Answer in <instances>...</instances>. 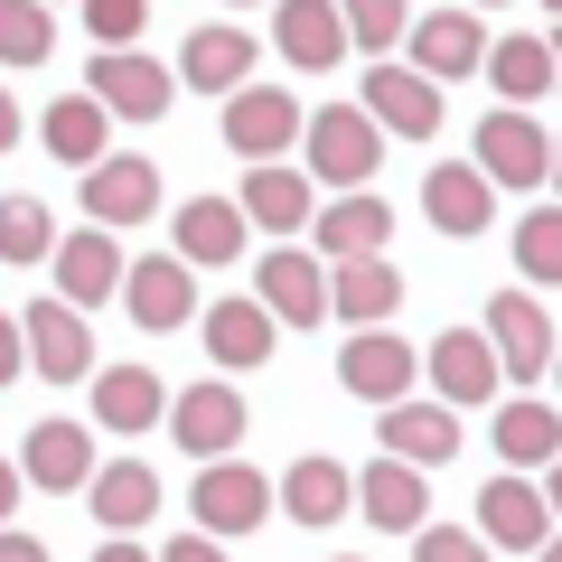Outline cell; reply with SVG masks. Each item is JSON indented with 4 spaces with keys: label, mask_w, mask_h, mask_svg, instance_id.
<instances>
[{
    "label": "cell",
    "mask_w": 562,
    "mask_h": 562,
    "mask_svg": "<svg viewBox=\"0 0 562 562\" xmlns=\"http://www.w3.org/2000/svg\"><path fill=\"white\" fill-rule=\"evenodd\" d=\"M338 562H347V553H338Z\"/></svg>",
    "instance_id": "cell-52"
},
{
    "label": "cell",
    "mask_w": 562,
    "mask_h": 562,
    "mask_svg": "<svg viewBox=\"0 0 562 562\" xmlns=\"http://www.w3.org/2000/svg\"><path fill=\"white\" fill-rule=\"evenodd\" d=\"M487 441H497V460L506 469H553L562 460V413L553 403H497V413H487Z\"/></svg>",
    "instance_id": "cell-28"
},
{
    "label": "cell",
    "mask_w": 562,
    "mask_h": 562,
    "mask_svg": "<svg viewBox=\"0 0 562 562\" xmlns=\"http://www.w3.org/2000/svg\"><path fill=\"white\" fill-rule=\"evenodd\" d=\"M206 357L225 366V375H244V366H262L281 347V319L262 310V291H235V301H206Z\"/></svg>",
    "instance_id": "cell-19"
},
{
    "label": "cell",
    "mask_w": 562,
    "mask_h": 562,
    "mask_svg": "<svg viewBox=\"0 0 562 562\" xmlns=\"http://www.w3.org/2000/svg\"><path fill=\"white\" fill-rule=\"evenodd\" d=\"M272 506H281V487L262 479V469H244V460H206L198 487H188V516H198V535H254Z\"/></svg>",
    "instance_id": "cell-3"
},
{
    "label": "cell",
    "mask_w": 562,
    "mask_h": 562,
    "mask_svg": "<svg viewBox=\"0 0 562 562\" xmlns=\"http://www.w3.org/2000/svg\"><path fill=\"white\" fill-rule=\"evenodd\" d=\"M543 562H562V535H553V543H543Z\"/></svg>",
    "instance_id": "cell-45"
},
{
    "label": "cell",
    "mask_w": 562,
    "mask_h": 562,
    "mask_svg": "<svg viewBox=\"0 0 562 562\" xmlns=\"http://www.w3.org/2000/svg\"><path fill=\"white\" fill-rule=\"evenodd\" d=\"M422 357H431V394H441L450 413H469V403H487V394L506 384V357H497L487 328H441Z\"/></svg>",
    "instance_id": "cell-8"
},
{
    "label": "cell",
    "mask_w": 562,
    "mask_h": 562,
    "mask_svg": "<svg viewBox=\"0 0 562 562\" xmlns=\"http://www.w3.org/2000/svg\"><path fill=\"white\" fill-rule=\"evenodd\" d=\"M543 10H562V0H543Z\"/></svg>",
    "instance_id": "cell-48"
},
{
    "label": "cell",
    "mask_w": 562,
    "mask_h": 562,
    "mask_svg": "<svg viewBox=\"0 0 562 562\" xmlns=\"http://www.w3.org/2000/svg\"><path fill=\"white\" fill-rule=\"evenodd\" d=\"M85 94H94L113 122H160L169 94H179V66L140 57V47H94V66H85Z\"/></svg>",
    "instance_id": "cell-2"
},
{
    "label": "cell",
    "mask_w": 562,
    "mask_h": 562,
    "mask_svg": "<svg viewBox=\"0 0 562 562\" xmlns=\"http://www.w3.org/2000/svg\"><path fill=\"white\" fill-rule=\"evenodd\" d=\"M0 562H47V543H38V535H20V525H10V535H0Z\"/></svg>",
    "instance_id": "cell-42"
},
{
    "label": "cell",
    "mask_w": 562,
    "mask_h": 562,
    "mask_svg": "<svg viewBox=\"0 0 562 562\" xmlns=\"http://www.w3.org/2000/svg\"><path fill=\"white\" fill-rule=\"evenodd\" d=\"M487 85H497L506 103H543V94L562 85L553 38H497V47H487Z\"/></svg>",
    "instance_id": "cell-34"
},
{
    "label": "cell",
    "mask_w": 562,
    "mask_h": 562,
    "mask_svg": "<svg viewBox=\"0 0 562 562\" xmlns=\"http://www.w3.org/2000/svg\"><path fill=\"white\" fill-rule=\"evenodd\" d=\"M357 103L384 122V132H403V140H431V132H441V113H450V103H441V76H422V66H394V57L366 76V94H357Z\"/></svg>",
    "instance_id": "cell-13"
},
{
    "label": "cell",
    "mask_w": 562,
    "mask_h": 562,
    "mask_svg": "<svg viewBox=\"0 0 562 562\" xmlns=\"http://www.w3.org/2000/svg\"><path fill=\"white\" fill-rule=\"evenodd\" d=\"M169 384L150 375V366H103L94 375V422L103 431H150V422H169Z\"/></svg>",
    "instance_id": "cell-29"
},
{
    "label": "cell",
    "mask_w": 562,
    "mask_h": 562,
    "mask_svg": "<svg viewBox=\"0 0 562 562\" xmlns=\"http://www.w3.org/2000/svg\"><path fill=\"white\" fill-rule=\"evenodd\" d=\"M310 235H319V254H328V262H375L384 244H394V206L357 188V198H328Z\"/></svg>",
    "instance_id": "cell-25"
},
{
    "label": "cell",
    "mask_w": 562,
    "mask_h": 562,
    "mask_svg": "<svg viewBox=\"0 0 562 562\" xmlns=\"http://www.w3.org/2000/svg\"><path fill=\"white\" fill-rule=\"evenodd\" d=\"M553 188H562V140H553Z\"/></svg>",
    "instance_id": "cell-46"
},
{
    "label": "cell",
    "mask_w": 562,
    "mask_h": 562,
    "mask_svg": "<svg viewBox=\"0 0 562 562\" xmlns=\"http://www.w3.org/2000/svg\"><path fill=\"white\" fill-rule=\"evenodd\" d=\"M47 47H57V29H47V0H0V57H10V66H38Z\"/></svg>",
    "instance_id": "cell-37"
},
{
    "label": "cell",
    "mask_w": 562,
    "mask_h": 562,
    "mask_svg": "<svg viewBox=\"0 0 562 562\" xmlns=\"http://www.w3.org/2000/svg\"><path fill=\"white\" fill-rule=\"evenodd\" d=\"M85 506H94L103 535H132V525H150V506H160V479H150L140 460H113V469H94Z\"/></svg>",
    "instance_id": "cell-33"
},
{
    "label": "cell",
    "mask_w": 562,
    "mask_h": 562,
    "mask_svg": "<svg viewBox=\"0 0 562 562\" xmlns=\"http://www.w3.org/2000/svg\"><path fill=\"white\" fill-rule=\"evenodd\" d=\"M122 281H132V254L113 244V225H85V235H66V244H57V301L103 310Z\"/></svg>",
    "instance_id": "cell-17"
},
{
    "label": "cell",
    "mask_w": 562,
    "mask_h": 562,
    "mask_svg": "<svg viewBox=\"0 0 562 562\" xmlns=\"http://www.w3.org/2000/svg\"><path fill=\"white\" fill-rule=\"evenodd\" d=\"M225 140L262 169V160H281L291 140H310V113L281 94V85H244V94H225Z\"/></svg>",
    "instance_id": "cell-10"
},
{
    "label": "cell",
    "mask_w": 562,
    "mask_h": 562,
    "mask_svg": "<svg viewBox=\"0 0 562 562\" xmlns=\"http://www.w3.org/2000/svg\"><path fill=\"white\" fill-rule=\"evenodd\" d=\"M347 506H357V469H338L328 450H310V460L281 469V516L291 525H338Z\"/></svg>",
    "instance_id": "cell-27"
},
{
    "label": "cell",
    "mask_w": 562,
    "mask_h": 562,
    "mask_svg": "<svg viewBox=\"0 0 562 562\" xmlns=\"http://www.w3.org/2000/svg\"><path fill=\"white\" fill-rule=\"evenodd\" d=\"M140 216H160V169L150 160H132V150H122V160H94L85 169V225H140Z\"/></svg>",
    "instance_id": "cell-20"
},
{
    "label": "cell",
    "mask_w": 562,
    "mask_h": 562,
    "mask_svg": "<svg viewBox=\"0 0 562 562\" xmlns=\"http://www.w3.org/2000/svg\"><path fill=\"white\" fill-rule=\"evenodd\" d=\"M338 10H347V29H357V47H375V57H384V47H403V38H413V20H403V0H338Z\"/></svg>",
    "instance_id": "cell-38"
},
{
    "label": "cell",
    "mask_w": 562,
    "mask_h": 562,
    "mask_svg": "<svg viewBox=\"0 0 562 562\" xmlns=\"http://www.w3.org/2000/svg\"><path fill=\"white\" fill-rule=\"evenodd\" d=\"M254 57H262V38H244V29H188V47H179V85L188 94H244L254 85Z\"/></svg>",
    "instance_id": "cell-23"
},
{
    "label": "cell",
    "mask_w": 562,
    "mask_h": 562,
    "mask_svg": "<svg viewBox=\"0 0 562 562\" xmlns=\"http://www.w3.org/2000/svg\"><path fill=\"white\" fill-rule=\"evenodd\" d=\"M235 10H244V0H235Z\"/></svg>",
    "instance_id": "cell-50"
},
{
    "label": "cell",
    "mask_w": 562,
    "mask_h": 562,
    "mask_svg": "<svg viewBox=\"0 0 562 562\" xmlns=\"http://www.w3.org/2000/svg\"><path fill=\"white\" fill-rule=\"evenodd\" d=\"M85 29H94L103 47H132L140 29H150V0H85Z\"/></svg>",
    "instance_id": "cell-40"
},
{
    "label": "cell",
    "mask_w": 562,
    "mask_h": 562,
    "mask_svg": "<svg viewBox=\"0 0 562 562\" xmlns=\"http://www.w3.org/2000/svg\"><path fill=\"white\" fill-rule=\"evenodd\" d=\"M479 10H506V0H479Z\"/></svg>",
    "instance_id": "cell-47"
},
{
    "label": "cell",
    "mask_w": 562,
    "mask_h": 562,
    "mask_svg": "<svg viewBox=\"0 0 562 562\" xmlns=\"http://www.w3.org/2000/svg\"><path fill=\"white\" fill-rule=\"evenodd\" d=\"M244 422H254V413H244V403H235V384H188V394L169 403V441H179L188 460L206 469V460H235Z\"/></svg>",
    "instance_id": "cell-12"
},
{
    "label": "cell",
    "mask_w": 562,
    "mask_h": 562,
    "mask_svg": "<svg viewBox=\"0 0 562 562\" xmlns=\"http://www.w3.org/2000/svg\"><path fill=\"white\" fill-rule=\"evenodd\" d=\"M394 301H403V272L394 262H328V310L338 319H357V328H384L394 319Z\"/></svg>",
    "instance_id": "cell-31"
},
{
    "label": "cell",
    "mask_w": 562,
    "mask_h": 562,
    "mask_svg": "<svg viewBox=\"0 0 562 562\" xmlns=\"http://www.w3.org/2000/svg\"><path fill=\"white\" fill-rule=\"evenodd\" d=\"M0 254H10V262H57V225H47L38 198H10V206H0Z\"/></svg>",
    "instance_id": "cell-36"
},
{
    "label": "cell",
    "mask_w": 562,
    "mask_h": 562,
    "mask_svg": "<svg viewBox=\"0 0 562 562\" xmlns=\"http://www.w3.org/2000/svg\"><path fill=\"white\" fill-rule=\"evenodd\" d=\"M122 310H132V328H150V338L206 319V310H198V262H188V254H140L132 281H122Z\"/></svg>",
    "instance_id": "cell-4"
},
{
    "label": "cell",
    "mask_w": 562,
    "mask_h": 562,
    "mask_svg": "<svg viewBox=\"0 0 562 562\" xmlns=\"http://www.w3.org/2000/svg\"><path fill=\"white\" fill-rule=\"evenodd\" d=\"M272 47L301 66V76H328V66L357 47V29H347L338 0H272Z\"/></svg>",
    "instance_id": "cell-11"
},
{
    "label": "cell",
    "mask_w": 562,
    "mask_h": 562,
    "mask_svg": "<svg viewBox=\"0 0 562 562\" xmlns=\"http://www.w3.org/2000/svg\"><path fill=\"white\" fill-rule=\"evenodd\" d=\"M94 562H160V553H140L132 535H103V553H94Z\"/></svg>",
    "instance_id": "cell-43"
},
{
    "label": "cell",
    "mask_w": 562,
    "mask_h": 562,
    "mask_svg": "<svg viewBox=\"0 0 562 562\" xmlns=\"http://www.w3.org/2000/svg\"><path fill=\"white\" fill-rule=\"evenodd\" d=\"M487 338H497V357H506V375H516V384H535V375H553V366H562L553 319H543L535 291H497V301H487Z\"/></svg>",
    "instance_id": "cell-15"
},
{
    "label": "cell",
    "mask_w": 562,
    "mask_h": 562,
    "mask_svg": "<svg viewBox=\"0 0 562 562\" xmlns=\"http://www.w3.org/2000/svg\"><path fill=\"white\" fill-rule=\"evenodd\" d=\"M262 310H272L281 328H319L328 319V254L272 244V254H262Z\"/></svg>",
    "instance_id": "cell-16"
},
{
    "label": "cell",
    "mask_w": 562,
    "mask_h": 562,
    "mask_svg": "<svg viewBox=\"0 0 562 562\" xmlns=\"http://www.w3.org/2000/svg\"><path fill=\"white\" fill-rule=\"evenodd\" d=\"M553 57H562V38H553Z\"/></svg>",
    "instance_id": "cell-49"
},
{
    "label": "cell",
    "mask_w": 562,
    "mask_h": 562,
    "mask_svg": "<svg viewBox=\"0 0 562 562\" xmlns=\"http://www.w3.org/2000/svg\"><path fill=\"white\" fill-rule=\"evenodd\" d=\"M20 338H29V357H38L47 384H94V375H103L76 301H29V310H20Z\"/></svg>",
    "instance_id": "cell-9"
},
{
    "label": "cell",
    "mask_w": 562,
    "mask_h": 562,
    "mask_svg": "<svg viewBox=\"0 0 562 562\" xmlns=\"http://www.w3.org/2000/svg\"><path fill=\"white\" fill-rule=\"evenodd\" d=\"M310 169H281V160H262V169H244V216L262 225V235H301V225H319V198H310Z\"/></svg>",
    "instance_id": "cell-26"
},
{
    "label": "cell",
    "mask_w": 562,
    "mask_h": 562,
    "mask_svg": "<svg viewBox=\"0 0 562 562\" xmlns=\"http://www.w3.org/2000/svg\"><path fill=\"white\" fill-rule=\"evenodd\" d=\"M20 479L38 487V497H85V487H94V431H85V422H38L20 441Z\"/></svg>",
    "instance_id": "cell-14"
},
{
    "label": "cell",
    "mask_w": 562,
    "mask_h": 562,
    "mask_svg": "<svg viewBox=\"0 0 562 562\" xmlns=\"http://www.w3.org/2000/svg\"><path fill=\"white\" fill-rule=\"evenodd\" d=\"M479 169L497 188H553V140H543V122L525 113V103L479 113Z\"/></svg>",
    "instance_id": "cell-5"
},
{
    "label": "cell",
    "mask_w": 562,
    "mask_h": 562,
    "mask_svg": "<svg viewBox=\"0 0 562 562\" xmlns=\"http://www.w3.org/2000/svg\"><path fill=\"white\" fill-rule=\"evenodd\" d=\"M431 469H413V460H394L384 450L375 469H357V506H366V525H384V535H422L431 525Z\"/></svg>",
    "instance_id": "cell-22"
},
{
    "label": "cell",
    "mask_w": 562,
    "mask_h": 562,
    "mask_svg": "<svg viewBox=\"0 0 562 562\" xmlns=\"http://www.w3.org/2000/svg\"><path fill=\"white\" fill-rule=\"evenodd\" d=\"M506 188L487 179L479 160H441L431 179H422V216L441 225V235H487V216H497Z\"/></svg>",
    "instance_id": "cell-21"
},
{
    "label": "cell",
    "mask_w": 562,
    "mask_h": 562,
    "mask_svg": "<svg viewBox=\"0 0 562 562\" xmlns=\"http://www.w3.org/2000/svg\"><path fill=\"white\" fill-rule=\"evenodd\" d=\"M553 375H562V366H553Z\"/></svg>",
    "instance_id": "cell-51"
},
{
    "label": "cell",
    "mask_w": 562,
    "mask_h": 562,
    "mask_svg": "<svg viewBox=\"0 0 562 562\" xmlns=\"http://www.w3.org/2000/svg\"><path fill=\"white\" fill-rule=\"evenodd\" d=\"M413 66L422 76H469V66H487V38H479V20H469V10H431V20H413Z\"/></svg>",
    "instance_id": "cell-30"
},
{
    "label": "cell",
    "mask_w": 562,
    "mask_h": 562,
    "mask_svg": "<svg viewBox=\"0 0 562 562\" xmlns=\"http://www.w3.org/2000/svg\"><path fill=\"white\" fill-rule=\"evenodd\" d=\"M516 272H525V291H562V206L516 216Z\"/></svg>",
    "instance_id": "cell-35"
},
{
    "label": "cell",
    "mask_w": 562,
    "mask_h": 562,
    "mask_svg": "<svg viewBox=\"0 0 562 562\" xmlns=\"http://www.w3.org/2000/svg\"><path fill=\"white\" fill-rule=\"evenodd\" d=\"M479 535L497 543V553H543V543H553V497H543V479H525V469L487 479L479 487Z\"/></svg>",
    "instance_id": "cell-6"
},
{
    "label": "cell",
    "mask_w": 562,
    "mask_h": 562,
    "mask_svg": "<svg viewBox=\"0 0 562 562\" xmlns=\"http://www.w3.org/2000/svg\"><path fill=\"white\" fill-rule=\"evenodd\" d=\"M413 375H431V357H413V338H384V328H366V338L338 347V384L357 403H413Z\"/></svg>",
    "instance_id": "cell-7"
},
{
    "label": "cell",
    "mask_w": 562,
    "mask_h": 562,
    "mask_svg": "<svg viewBox=\"0 0 562 562\" xmlns=\"http://www.w3.org/2000/svg\"><path fill=\"white\" fill-rule=\"evenodd\" d=\"M543 497H553V516H562V460H553V469H543Z\"/></svg>",
    "instance_id": "cell-44"
},
{
    "label": "cell",
    "mask_w": 562,
    "mask_h": 562,
    "mask_svg": "<svg viewBox=\"0 0 562 562\" xmlns=\"http://www.w3.org/2000/svg\"><path fill=\"white\" fill-rule=\"evenodd\" d=\"M310 179L319 188H347L357 198L366 179H375V160H384V122L366 113V103H328V113H310Z\"/></svg>",
    "instance_id": "cell-1"
},
{
    "label": "cell",
    "mask_w": 562,
    "mask_h": 562,
    "mask_svg": "<svg viewBox=\"0 0 562 562\" xmlns=\"http://www.w3.org/2000/svg\"><path fill=\"white\" fill-rule=\"evenodd\" d=\"M497 543L479 535V525H422L413 535V562H487Z\"/></svg>",
    "instance_id": "cell-39"
},
{
    "label": "cell",
    "mask_w": 562,
    "mask_h": 562,
    "mask_svg": "<svg viewBox=\"0 0 562 562\" xmlns=\"http://www.w3.org/2000/svg\"><path fill=\"white\" fill-rule=\"evenodd\" d=\"M375 441L394 450V460H413V469H450V460H460V413H450L441 394H431V403H384Z\"/></svg>",
    "instance_id": "cell-18"
},
{
    "label": "cell",
    "mask_w": 562,
    "mask_h": 562,
    "mask_svg": "<svg viewBox=\"0 0 562 562\" xmlns=\"http://www.w3.org/2000/svg\"><path fill=\"white\" fill-rule=\"evenodd\" d=\"M160 562H225V535H179Z\"/></svg>",
    "instance_id": "cell-41"
},
{
    "label": "cell",
    "mask_w": 562,
    "mask_h": 562,
    "mask_svg": "<svg viewBox=\"0 0 562 562\" xmlns=\"http://www.w3.org/2000/svg\"><path fill=\"white\" fill-rule=\"evenodd\" d=\"M38 140L57 150L66 169H94V160H113V150H103V140H113V113H103L94 94H57L47 122H38Z\"/></svg>",
    "instance_id": "cell-32"
},
{
    "label": "cell",
    "mask_w": 562,
    "mask_h": 562,
    "mask_svg": "<svg viewBox=\"0 0 562 562\" xmlns=\"http://www.w3.org/2000/svg\"><path fill=\"white\" fill-rule=\"evenodd\" d=\"M244 235H254L244 198H188L179 225H169V254H188L198 272H216V262H244Z\"/></svg>",
    "instance_id": "cell-24"
}]
</instances>
